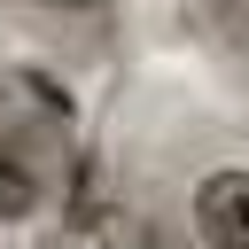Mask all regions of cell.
Instances as JSON below:
<instances>
[{"label":"cell","instance_id":"cell-1","mask_svg":"<svg viewBox=\"0 0 249 249\" xmlns=\"http://www.w3.org/2000/svg\"><path fill=\"white\" fill-rule=\"evenodd\" d=\"M187 226L202 249H249V163H218L187 195Z\"/></svg>","mask_w":249,"mask_h":249},{"label":"cell","instance_id":"cell-2","mask_svg":"<svg viewBox=\"0 0 249 249\" xmlns=\"http://www.w3.org/2000/svg\"><path fill=\"white\" fill-rule=\"evenodd\" d=\"M31 202H39V187H31V171H23V163H8V156H0V218H23V210H31Z\"/></svg>","mask_w":249,"mask_h":249}]
</instances>
